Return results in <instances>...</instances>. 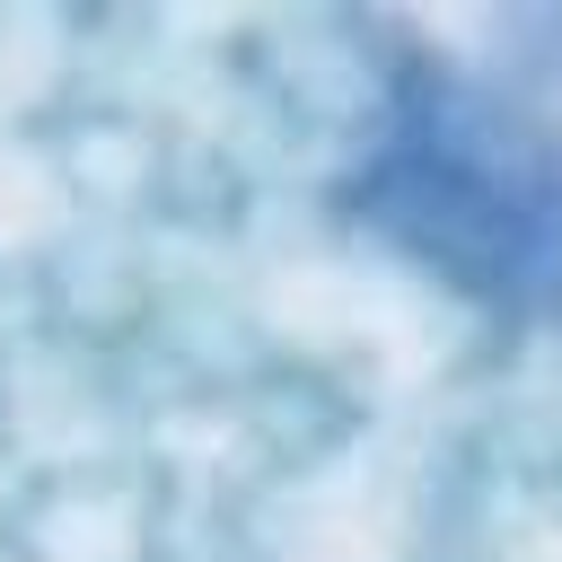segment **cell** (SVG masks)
<instances>
[{
    "label": "cell",
    "instance_id": "obj_1",
    "mask_svg": "<svg viewBox=\"0 0 562 562\" xmlns=\"http://www.w3.org/2000/svg\"><path fill=\"white\" fill-rule=\"evenodd\" d=\"M351 202L413 263L448 272V290L562 325V140L501 97L413 79L378 123Z\"/></svg>",
    "mask_w": 562,
    "mask_h": 562
}]
</instances>
